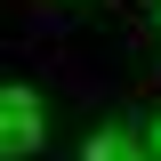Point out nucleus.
I'll use <instances>...</instances> for the list:
<instances>
[{"mask_svg":"<svg viewBox=\"0 0 161 161\" xmlns=\"http://www.w3.org/2000/svg\"><path fill=\"white\" fill-rule=\"evenodd\" d=\"M80 161H145V153H137V137H129V129H97V137L80 145Z\"/></svg>","mask_w":161,"mask_h":161,"instance_id":"f03ea898","label":"nucleus"},{"mask_svg":"<svg viewBox=\"0 0 161 161\" xmlns=\"http://www.w3.org/2000/svg\"><path fill=\"white\" fill-rule=\"evenodd\" d=\"M153 153H161V121H153Z\"/></svg>","mask_w":161,"mask_h":161,"instance_id":"7ed1b4c3","label":"nucleus"},{"mask_svg":"<svg viewBox=\"0 0 161 161\" xmlns=\"http://www.w3.org/2000/svg\"><path fill=\"white\" fill-rule=\"evenodd\" d=\"M40 137H48V105H40V89L8 80V89H0V161L40 153Z\"/></svg>","mask_w":161,"mask_h":161,"instance_id":"f257e3e1","label":"nucleus"}]
</instances>
